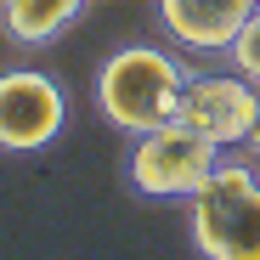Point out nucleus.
Instances as JSON below:
<instances>
[{"label": "nucleus", "mask_w": 260, "mask_h": 260, "mask_svg": "<svg viewBox=\"0 0 260 260\" xmlns=\"http://www.w3.org/2000/svg\"><path fill=\"white\" fill-rule=\"evenodd\" d=\"M181 91H187V68L158 46H119L96 68V108L124 136L170 124L181 108Z\"/></svg>", "instance_id": "nucleus-1"}, {"label": "nucleus", "mask_w": 260, "mask_h": 260, "mask_svg": "<svg viewBox=\"0 0 260 260\" xmlns=\"http://www.w3.org/2000/svg\"><path fill=\"white\" fill-rule=\"evenodd\" d=\"M192 243L204 260H260V176L249 158H226L187 198Z\"/></svg>", "instance_id": "nucleus-2"}, {"label": "nucleus", "mask_w": 260, "mask_h": 260, "mask_svg": "<svg viewBox=\"0 0 260 260\" xmlns=\"http://www.w3.org/2000/svg\"><path fill=\"white\" fill-rule=\"evenodd\" d=\"M226 147H215L209 136H198L192 124L170 119L158 130H142L136 142H130V187L142 198H192L209 170L221 164Z\"/></svg>", "instance_id": "nucleus-3"}, {"label": "nucleus", "mask_w": 260, "mask_h": 260, "mask_svg": "<svg viewBox=\"0 0 260 260\" xmlns=\"http://www.w3.org/2000/svg\"><path fill=\"white\" fill-rule=\"evenodd\" d=\"M68 124V96L40 68H6L0 74V153H40Z\"/></svg>", "instance_id": "nucleus-4"}, {"label": "nucleus", "mask_w": 260, "mask_h": 260, "mask_svg": "<svg viewBox=\"0 0 260 260\" xmlns=\"http://www.w3.org/2000/svg\"><path fill=\"white\" fill-rule=\"evenodd\" d=\"M254 102H260V91L243 74H187L176 119L192 124L198 136H209L215 147H243L254 130Z\"/></svg>", "instance_id": "nucleus-5"}, {"label": "nucleus", "mask_w": 260, "mask_h": 260, "mask_svg": "<svg viewBox=\"0 0 260 260\" xmlns=\"http://www.w3.org/2000/svg\"><path fill=\"white\" fill-rule=\"evenodd\" d=\"M254 0H158V23L187 51H232Z\"/></svg>", "instance_id": "nucleus-6"}, {"label": "nucleus", "mask_w": 260, "mask_h": 260, "mask_svg": "<svg viewBox=\"0 0 260 260\" xmlns=\"http://www.w3.org/2000/svg\"><path fill=\"white\" fill-rule=\"evenodd\" d=\"M79 12L85 0H0V23L12 46H51Z\"/></svg>", "instance_id": "nucleus-7"}, {"label": "nucleus", "mask_w": 260, "mask_h": 260, "mask_svg": "<svg viewBox=\"0 0 260 260\" xmlns=\"http://www.w3.org/2000/svg\"><path fill=\"white\" fill-rule=\"evenodd\" d=\"M232 68L249 79V85H260V0H254V12H249V23L238 28V40H232Z\"/></svg>", "instance_id": "nucleus-8"}, {"label": "nucleus", "mask_w": 260, "mask_h": 260, "mask_svg": "<svg viewBox=\"0 0 260 260\" xmlns=\"http://www.w3.org/2000/svg\"><path fill=\"white\" fill-rule=\"evenodd\" d=\"M254 91H260V85H254ZM243 147H249V158H260V102H254V130H249Z\"/></svg>", "instance_id": "nucleus-9"}]
</instances>
